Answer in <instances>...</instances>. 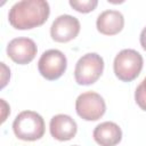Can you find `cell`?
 <instances>
[{"label":"cell","instance_id":"obj_14","mask_svg":"<svg viewBox=\"0 0 146 146\" xmlns=\"http://www.w3.org/2000/svg\"><path fill=\"white\" fill-rule=\"evenodd\" d=\"M139 40H140V44H141V47L144 48V50H146V26L143 29V31H141V33H140V38H139Z\"/></svg>","mask_w":146,"mask_h":146},{"label":"cell","instance_id":"obj_6","mask_svg":"<svg viewBox=\"0 0 146 146\" xmlns=\"http://www.w3.org/2000/svg\"><path fill=\"white\" fill-rule=\"evenodd\" d=\"M66 56L58 49H49L44 51L38 62L39 73L50 81L60 78L66 71Z\"/></svg>","mask_w":146,"mask_h":146},{"label":"cell","instance_id":"obj_13","mask_svg":"<svg viewBox=\"0 0 146 146\" xmlns=\"http://www.w3.org/2000/svg\"><path fill=\"white\" fill-rule=\"evenodd\" d=\"M135 100L141 110L146 111V76L135 91Z\"/></svg>","mask_w":146,"mask_h":146},{"label":"cell","instance_id":"obj_12","mask_svg":"<svg viewBox=\"0 0 146 146\" xmlns=\"http://www.w3.org/2000/svg\"><path fill=\"white\" fill-rule=\"evenodd\" d=\"M70 6L75 9L79 13H90L92 11L97 5L98 1L97 0H70Z\"/></svg>","mask_w":146,"mask_h":146},{"label":"cell","instance_id":"obj_3","mask_svg":"<svg viewBox=\"0 0 146 146\" xmlns=\"http://www.w3.org/2000/svg\"><path fill=\"white\" fill-rule=\"evenodd\" d=\"M143 56L135 49H123L114 58L113 68L116 78L124 82L135 80L143 68Z\"/></svg>","mask_w":146,"mask_h":146},{"label":"cell","instance_id":"obj_5","mask_svg":"<svg viewBox=\"0 0 146 146\" xmlns=\"http://www.w3.org/2000/svg\"><path fill=\"white\" fill-rule=\"evenodd\" d=\"M75 111L81 119L86 121H96L104 115L106 104L99 94L95 91H87L79 95L76 98Z\"/></svg>","mask_w":146,"mask_h":146},{"label":"cell","instance_id":"obj_8","mask_svg":"<svg viewBox=\"0 0 146 146\" xmlns=\"http://www.w3.org/2000/svg\"><path fill=\"white\" fill-rule=\"evenodd\" d=\"M35 42L30 38H15L7 46V55L17 64L24 65L32 62L36 55Z\"/></svg>","mask_w":146,"mask_h":146},{"label":"cell","instance_id":"obj_11","mask_svg":"<svg viewBox=\"0 0 146 146\" xmlns=\"http://www.w3.org/2000/svg\"><path fill=\"white\" fill-rule=\"evenodd\" d=\"M95 141L100 146H115L122 139L121 128L112 121L99 123L92 132Z\"/></svg>","mask_w":146,"mask_h":146},{"label":"cell","instance_id":"obj_2","mask_svg":"<svg viewBox=\"0 0 146 146\" xmlns=\"http://www.w3.org/2000/svg\"><path fill=\"white\" fill-rule=\"evenodd\" d=\"M13 130L18 139L27 141L38 140L44 133V121L34 111H23L15 117Z\"/></svg>","mask_w":146,"mask_h":146},{"label":"cell","instance_id":"obj_10","mask_svg":"<svg viewBox=\"0 0 146 146\" xmlns=\"http://www.w3.org/2000/svg\"><path fill=\"white\" fill-rule=\"evenodd\" d=\"M124 25V17L119 10L108 9L100 13L96 21L97 30L105 35L117 34Z\"/></svg>","mask_w":146,"mask_h":146},{"label":"cell","instance_id":"obj_4","mask_svg":"<svg viewBox=\"0 0 146 146\" xmlns=\"http://www.w3.org/2000/svg\"><path fill=\"white\" fill-rule=\"evenodd\" d=\"M104 71V60L96 52H88L80 57L75 64L74 78L78 84L89 86L95 83Z\"/></svg>","mask_w":146,"mask_h":146},{"label":"cell","instance_id":"obj_1","mask_svg":"<svg viewBox=\"0 0 146 146\" xmlns=\"http://www.w3.org/2000/svg\"><path fill=\"white\" fill-rule=\"evenodd\" d=\"M50 7L44 0H22L11 6L8 13L10 25L17 30H30L42 25L49 17Z\"/></svg>","mask_w":146,"mask_h":146},{"label":"cell","instance_id":"obj_9","mask_svg":"<svg viewBox=\"0 0 146 146\" xmlns=\"http://www.w3.org/2000/svg\"><path fill=\"white\" fill-rule=\"evenodd\" d=\"M49 130L51 136L60 141L72 139L78 131L76 122L66 114H57L51 117L49 123Z\"/></svg>","mask_w":146,"mask_h":146},{"label":"cell","instance_id":"obj_7","mask_svg":"<svg viewBox=\"0 0 146 146\" xmlns=\"http://www.w3.org/2000/svg\"><path fill=\"white\" fill-rule=\"evenodd\" d=\"M80 32V22L71 15H60L51 24L50 35L57 42H68Z\"/></svg>","mask_w":146,"mask_h":146}]
</instances>
